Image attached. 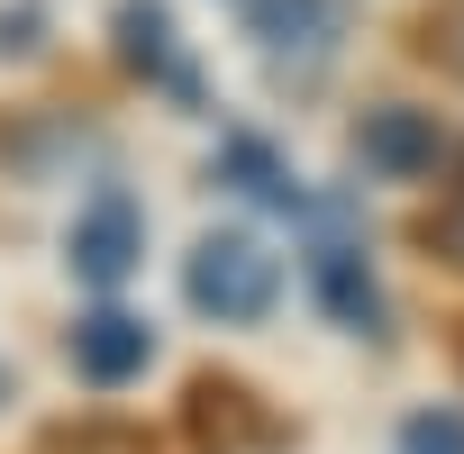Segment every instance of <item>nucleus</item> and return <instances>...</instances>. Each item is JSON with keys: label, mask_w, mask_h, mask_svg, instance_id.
<instances>
[{"label": "nucleus", "mask_w": 464, "mask_h": 454, "mask_svg": "<svg viewBox=\"0 0 464 454\" xmlns=\"http://www.w3.org/2000/svg\"><path fill=\"white\" fill-rule=\"evenodd\" d=\"M182 291H191V309L218 318V327H265L274 300H283V255L256 237V227H218V237L191 246Z\"/></svg>", "instance_id": "obj_1"}, {"label": "nucleus", "mask_w": 464, "mask_h": 454, "mask_svg": "<svg viewBox=\"0 0 464 454\" xmlns=\"http://www.w3.org/2000/svg\"><path fill=\"white\" fill-rule=\"evenodd\" d=\"M64 255H73V282L110 300V291H119V282L137 273V255H146V218H137V200H128V191H110V200H92Z\"/></svg>", "instance_id": "obj_2"}, {"label": "nucleus", "mask_w": 464, "mask_h": 454, "mask_svg": "<svg viewBox=\"0 0 464 454\" xmlns=\"http://www.w3.org/2000/svg\"><path fill=\"white\" fill-rule=\"evenodd\" d=\"M355 155H364V173H382V182H419V173L446 164V128H437L428 109H410V100H382V109L355 118Z\"/></svg>", "instance_id": "obj_3"}, {"label": "nucleus", "mask_w": 464, "mask_h": 454, "mask_svg": "<svg viewBox=\"0 0 464 454\" xmlns=\"http://www.w3.org/2000/svg\"><path fill=\"white\" fill-rule=\"evenodd\" d=\"M146 355H155V336H146L128 309H110V300L73 327V364H82V382H137Z\"/></svg>", "instance_id": "obj_4"}, {"label": "nucleus", "mask_w": 464, "mask_h": 454, "mask_svg": "<svg viewBox=\"0 0 464 454\" xmlns=\"http://www.w3.org/2000/svg\"><path fill=\"white\" fill-rule=\"evenodd\" d=\"M337 28H346V0H246V37L274 46V55L337 46Z\"/></svg>", "instance_id": "obj_5"}, {"label": "nucleus", "mask_w": 464, "mask_h": 454, "mask_svg": "<svg viewBox=\"0 0 464 454\" xmlns=\"http://www.w3.org/2000/svg\"><path fill=\"white\" fill-rule=\"evenodd\" d=\"M310 273H319V309H328V318H346L355 336H373V327H382V300H373V273H364V255H355L346 237H328Z\"/></svg>", "instance_id": "obj_6"}, {"label": "nucleus", "mask_w": 464, "mask_h": 454, "mask_svg": "<svg viewBox=\"0 0 464 454\" xmlns=\"http://www.w3.org/2000/svg\"><path fill=\"white\" fill-rule=\"evenodd\" d=\"M128 55L137 64H155V91H173V100H200V64H191V46H173L164 37V10L155 0H128Z\"/></svg>", "instance_id": "obj_7"}, {"label": "nucleus", "mask_w": 464, "mask_h": 454, "mask_svg": "<svg viewBox=\"0 0 464 454\" xmlns=\"http://www.w3.org/2000/svg\"><path fill=\"white\" fill-rule=\"evenodd\" d=\"M401 454H464V409H419V418H401Z\"/></svg>", "instance_id": "obj_8"}, {"label": "nucleus", "mask_w": 464, "mask_h": 454, "mask_svg": "<svg viewBox=\"0 0 464 454\" xmlns=\"http://www.w3.org/2000/svg\"><path fill=\"white\" fill-rule=\"evenodd\" d=\"M428 255L464 264V191H455V209H437V218H428Z\"/></svg>", "instance_id": "obj_9"}, {"label": "nucleus", "mask_w": 464, "mask_h": 454, "mask_svg": "<svg viewBox=\"0 0 464 454\" xmlns=\"http://www.w3.org/2000/svg\"><path fill=\"white\" fill-rule=\"evenodd\" d=\"M0 400H10V382H0Z\"/></svg>", "instance_id": "obj_10"}]
</instances>
